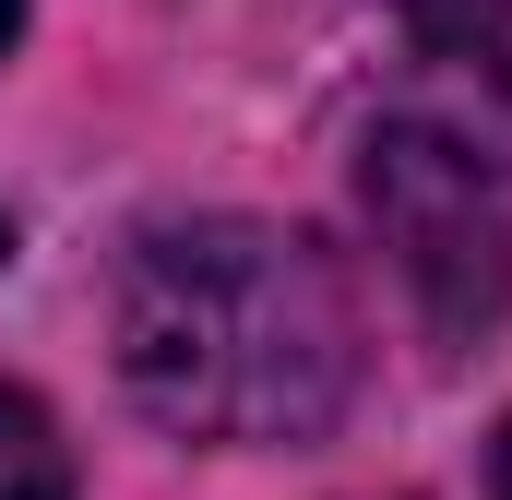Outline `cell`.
I'll use <instances>...</instances> for the list:
<instances>
[{"label": "cell", "mask_w": 512, "mask_h": 500, "mask_svg": "<svg viewBox=\"0 0 512 500\" xmlns=\"http://www.w3.org/2000/svg\"><path fill=\"white\" fill-rule=\"evenodd\" d=\"M131 405L179 441L274 453L322 441L358 405V298L334 250L274 215H167L143 227L108 298Z\"/></svg>", "instance_id": "cell-1"}, {"label": "cell", "mask_w": 512, "mask_h": 500, "mask_svg": "<svg viewBox=\"0 0 512 500\" xmlns=\"http://www.w3.org/2000/svg\"><path fill=\"white\" fill-rule=\"evenodd\" d=\"M358 215L441 346H477L512 310V191L441 120H382L358 143Z\"/></svg>", "instance_id": "cell-2"}, {"label": "cell", "mask_w": 512, "mask_h": 500, "mask_svg": "<svg viewBox=\"0 0 512 500\" xmlns=\"http://www.w3.org/2000/svg\"><path fill=\"white\" fill-rule=\"evenodd\" d=\"M0 500H72V453H60V417L0 381Z\"/></svg>", "instance_id": "cell-3"}, {"label": "cell", "mask_w": 512, "mask_h": 500, "mask_svg": "<svg viewBox=\"0 0 512 500\" xmlns=\"http://www.w3.org/2000/svg\"><path fill=\"white\" fill-rule=\"evenodd\" d=\"M429 48H465V60H501L512 72V0H393Z\"/></svg>", "instance_id": "cell-4"}, {"label": "cell", "mask_w": 512, "mask_h": 500, "mask_svg": "<svg viewBox=\"0 0 512 500\" xmlns=\"http://www.w3.org/2000/svg\"><path fill=\"white\" fill-rule=\"evenodd\" d=\"M489 500H512V417H501V441H489Z\"/></svg>", "instance_id": "cell-5"}, {"label": "cell", "mask_w": 512, "mask_h": 500, "mask_svg": "<svg viewBox=\"0 0 512 500\" xmlns=\"http://www.w3.org/2000/svg\"><path fill=\"white\" fill-rule=\"evenodd\" d=\"M12 36H24V0H0V48H12Z\"/></svg>", "instance_id": "cell-6"}, {"label": "cell", "mask_w": 512, "mask_h": 500, "mask_svg": "<svg viewBox=\"0 0 512 500\" xmlns=\"http://www.w3.org/2000/svg\"><path fill=\"white\" fill-rule=\"evenodd\" d=\"M0 262H12V227H0Z\"/></svg>", "instance_id": "cell-7"}]
</instances>
